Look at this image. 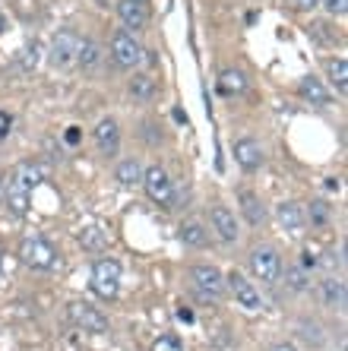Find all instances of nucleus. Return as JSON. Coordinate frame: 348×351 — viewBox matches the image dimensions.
Masks as SVG:
<instances>
[{
  "label": "nucleus",
  "instance_id": "obj_1",
  "mask_svg": "<svg viewBox=\"0 0 348 351\" xmlns=\"http://www.w3.org/2000/svg\"><path fill=\"white\" fill-rule=\"evenodd\" d=\"M19 260H23L29 269H38V272H51L60 266V254H57L45 237H25L23 247H19Z\"/></svg>",
  "mask_w": 348,
  "mask_h": 351
},
{
  "label": "nucleus",
  "instance_id": "obj_2",
  "mask_svg": "<svg viewBox=\"0 0 348 351\" xmlns=\"http://www.w3.org/2000/svg\"><path fill=\"white\" fill-rule=\"evenodd\" d=\"M143 187H146V196L155 206L174 209V180L168 178V171H165L162 165H152V168L143 171Z\"/></svg>",
  "mask_w": 348,
  "mask_h": 351
},
{
  "label": "nucleus",
  "instance_id": "obj_3",
  "mask_svg": "<svg viewBox=\"0 0 348 351\" xmlns=\"http://www.w3.org/2000/svg\"><path fill=\"white\" fill-rule=\"evenodd\" d=\"M143 54H146V51H143V45L133 38V32L117 29V32L111 35V58L121 70H137V66L143 64Z\"/></svg>",
  "mask_w": 348,
  "mask_h": 351
},
{
  "label": "nucleus",
  "instance_id": "obj_4",
  "mask_svg": "<svg viewBox=\"0 0 348 351\" xmlns=\"http://www.w3.org/2000/svg\"><path fill=\"white\" fill-rule=\"evenodd\" d=\"M190 282H194V291L200 294L202 301H222V294H225V276L216 266H209V263L194 266L190 269Z\"/></svg>",
  "mask_w": 348,
  "mask_h": 351
},
{
  "label": "nucleus",
  "instance_id": "obj_5",
  "mask_svg": "<svg viewBox=\"0 0 348 351\" xmlns=\"http://www.w3.org/2000/svg\"><path fill=\"white\" fill-rule=\"evenodd\" d=\"M92 288H95L102 298H117V288H121V263L111 260V256H102V260L92 263Z\"/></svg>",
  "mask_w": 348,
  "mask_h": 351
},
{
  "label": "nucleus",
  "instance_id": "obj_6",
  "mask_svg": "<svg viewBox=\"0 0 348 351\" xmlns=\"http://www.w3.org/2000/svg\"><path fill=\"white\" fill-rule=\"evenodd\" d=\"M251 272L266 282V285H275L282 278V256L275 247H253L251 250Z\"/></svg>",
  "mask_w": 348,
  "mask_h": 351
},
{
  "label": "nucleus",
  "instance_id": "obj_7",
  "mask_svg": "<svg viewBox=\"0 0 348 351\" xmlns=\"http://www.w3.org/2000/svg\"><path fill=\"white\" fill-rule=\"evenodd\" d=\"M70 319H73L82 332H92V335H108L111 332L105 313L98 311V307H92V304H86V301L70 304Z\"/></svg>",
  "mask_w": 348,
  "mask_h": 351
},
{
  "label": "nucleus",
  "instance_id": "obj_8",
  "mask_svg": "<svg viewBox=\"0 0 348 351\" xmlns=\"http://www.w3.org/2000/svg\"><path fill=\"white\" fill-rule=\"evenodd\" d=\"M76 51H80V35L73 29H60L51 41V64L57 70H64V66L76 64Z\"/></svg>",
  "mask_w": 348,
  "mask_h": 351
},
{
  "label": "nucleus",
  "instance_id": "obj_9",
  "mask_svg": "<svg viewBox=\"0 0 348 351\" xmlns=\"http://www.w3.org/2000/svg\"><path fill=\"white\" fill-rule=\"evenodd\" d=\"M95 149L102 158H114L121 152V127L114 117H102L95 127Z\"/></svg>",
  "mask_w": 348,
  "mask_h": 351
},
{
  "label": "nucleus",
  "instance_id": "obj_10",
  "mask_svg": "<svg viewBox=\"0 0 348 351\" xmlns=\"http://www.w3.org/2000/svg\"><path fill=\"white\" fill-rule=\"evenodd\" d=\"M225 288H231L235 301L241 304L244 311H259V307H263V298H259L257 285H253V282H247L241 272H231V276L225 278Z\"/></svg>",
  "mask_w": 348,
  "mask_h": 351
},
{
  "label": "nucleus",
  "instance_id": "obj_11",
  "mask_svg": "<svg viewBox=\"0 0 348 351\" xmlns=\"http://www.w3.org/2000/svg\"><path fill=\"white\" fill-rule=\"evenodd\" d=\"M231 156H235V162L241 165L247 174H253V171H259V168H263V149H259V143H257V139H251V136L235 139Z\"/></svg>",
  "mask_w": 348,
  "mask_h": 351
},
{
  "label": "nucleus",
  "instance_id": "obj_12",
  "mask_svg": "<svg viewBox=\"0 0 348 351\" xmlns=\"http://www.w3.org/2000/svg\"><path fill=\"white\" fill-rule=\"evenodd\" d=\"M209 225H212V231L225 241V244H235L237 237H241V228H237L235 213H231V209H225V206H212Z\"/></svg>",
  "mask_w": 348,
  "mask_h": 351
},
{
  "label": "nucleus",
  "instance_id": "obj_13",
  "mask_svg": "<svg viewBox=\"0 0 348 351\" xmlns=\"http://www.w3.org/2000/svg\"><path fill=\"white\" fill-rule=\"evenodd\" d=\"M3 203H7V209L13 215H19V219L29 213V187H25L16 174L7 178V184H3Z\"/></svg>",
  "mask_w": 348,
  "mask_h": 351
},
{
  "label": "nucleus",
  "instance_id": "obj_14",
  "mask_svg": "<svg viewBox=\"0 0 348 351\" xmlns=\"http://www.w3.org/2000/svg\"><path fill=\"white\" fill-rule=\"evenodd\" d=\"M117 16H121L124 29H130V32H143V29L149 25V7L133 3V0H117Z\"/></svg>",
  "mask_w": 348,
  "mask_h": 351
},
{
  "label": "nucleus",
  "instance_id": "obj_15",
  "mask_svg": "<svg viewBox=\"0 0 348 351\" xmlns=\"http://www.w3.org/2000/svg\"><path fill=\"white\" fill-rule=\"evenodd\" d=\"M279 225H282L288 234H304V228H308V215H304V206L294 203V199H288V203H279Z\"/></svg>",
  "mask_w": 348,
  "mask_h": 351
},
{
  "label": "nucleus",
  "instance_id": "obj_16",
  "mask_svg": "<svg viewBox=\"0 0 348 351\" xmlns=\"http://www.w3.org/2000/svg\"><path fill=\"white\" fill-rule=\"evenodd\" d=\"M298 95L314 108H329L332 105L329 89H326L323 80H316V76H304V80L298 82Z\"/></svg>",
  "mask_w": 348,
  "mask_h": 351
},
{
  "label": "nucleus",
  "instance_id": "obj_17",
  "mask_svg": "<svg viewBox=\"0 0 348 351\" xmlns=\"http://www.w3.org/2000/svg\"><path fill=\"white\" fill-rule=\"evenodd\" d=\"M237 203H241V213H244V219H247V225L259 228V225L266 221V206H263V199H259L253 190H241V193H237Z\"/></svg>",
  "mask_w": 348,
  "mask_h": 351
},
{
  "label": "nucleus",
  "instance_id": "obj_18",
  "mask_svg": "<svg viewBox=\"0 0 348 351\" xmlns=\"http://www.w3.org/2000/svg\"><path fill=\"white\" fill-rule=\"evenodd\" d=\"M320 298H323L326 307L342 311V307H345V282H342V278H336V276L323 278V282H320Z\"/></svg>",
  "mask_w": 348,
  "mask_h": 351
},
{
  "label": "nucleus",
  "instance_id": "obj_19",
  "mask_svg": "<svg viewBox=\"0 0 348 351\" xmlns=\"http://www.w3.org/2000/svg\"><path fill=\"white\" fill-rule=\"evenodd\" d=\"M178 237H181V244L196 247V250L209 244V231H206V225H202V221H184V225H181V231H178Z\"/></svg>",
  "mask_w": 348,
  "mask_h": 351
},
{
  "label": "nucleus",
  "instance_id": "obj_20",
  "mask_svg": "<svg viewBox=\"0 0 348 351\" xmlns=\"http://www.w3.org/2000/svg\"><path fill=\"white\" fill-rule=\"evenodd\" d=\"M155 92H159V86H155L152 76L137 73L133 80H130V98H137L139 105H149V101L155 98Z\"/></svg>",
  "mask_w": 348,
  "mask_h": 351
},
{
  "label": "nucleus",
  "instance_id": "obj_21",
  "mask_svg": "<svg viewBox=\"0 0 348 351\" xmlns=\"http://www.w3.org/2000/svg\"><path fill=\"white\" fill-rule=\"evenodd\" d=\"M76 64L82 70H95L102 64V45L95 38H80V51H76Z\"/></svg>",
  "mask_w": 348,
  "mask_h": 351
},
{
  "label": "nucleus",
  "instance_id": "obj_22",
  "mask_svg": "<svg viewBox=\"0 0 348 351\" xmlns=\"http://www.w3.org/2000/svg\"><path fill=\"white\" fill-rule=\"evenodd\" d=\"M326 76H329V82L336 86V92L345 98L348 95V60L345 58L326 60Z\"/></svg>",
  "mask_w": 348,
  "mask_h": 351
},
{
  "label": "nucleus",
  "instance_id": "obj_23",
  "mask_svg": "<svg viewBox=\"0 0 348 351\" xmlns=\"http://www.w3.org/2000/svg\"><path fill=\"white\" fill-rule=\"evenodd\" d=\"M143 165L137 162V158H124L121 165H117V171H114V178L121 180L124 187H137V184H143Z\"/></svg>",
  "mask_w": 348,
  "mask_h": 351
},
{
  "label": "nucleus",
  "instance_id": "obj_24",
  "mask_svg": "<svg viewBox=\"0 0 348 351\" xmlns=\"http://www.w3.org/2000/svg\"><path fill=\"white\" fill-rule=\"evenodd\" d=\"M219 89H222V95H241L244 89H247V76L241 73V70H222L219 73Z\"/></svg>",
  "mask_w": 348,
  "mask_h": 351
},
{
  "label": "nucleus",
  "instance_id": "obj_25",
  "mask_svg": "<svg viewBox=\"0 0 348 351\" xmlns=\"http://www.w3.org/2000/svg\"><path fill=\"white\" fill-rule=\"evenodd\" d=\"M16 178L23 180L29 190H35L41 180H48V168H41L38 162H23V165L16 168Z\"/></svg>",
  "mask_w": 348,
  "mask_h": 351
},
{
  "label": "nucleus",
  "instance_id": "obj_26",
  "mask_svg": "<svg viewBox=\"0 0 348 351\" xmlns=\"http://www.w3.org/2000/svg\"><path fill=\"white\" fill-rule=\"evenodd\" d=\"M80 244L86 247V250H92V254H102V250L108 247V234L102 228H95V225H92V228H86L80 234Z\"/></svg>",
  "mask_w": 348,
  "mask_h": 351
},
{
  "label": "nucleus",
  "instance_id": "obj_27",
  "mask_svg": "<svg viewBox=\"0 0 348 351\" xmlns=\"http://www.w3.org/2000/svg\"><path fill=\"white\" fill-rule=\"evenodd\" d=\"M285 285L292 288V291H308V285H310L308 269L304 266H288L285 269Z\"/></svg>",
  "mask_w": 348,
  "mask_h": 351
},
{
  "label": "nucleus",
  "instance_id": "obj_28",
  "mask_svg": "<svg viewBox=\"0 0 348 351\" xmlns=\"http://www.w3.org/2000/svg\"><path fill=\"white\" fill-rule=\"evenodd\" d=\"M304 215H308L310 225H316V228H326V225H329V219H332V209L323 203V199H316V203H310V209Z\"/></svg>",
  "mask_w": 348,
  "mask_h": 351
},
{
  "label": "nucleus",
  "instance_id": "obj_29",
  "mask_svg": "<svg viewBox=\"0 0 348 351\" xmlns=\"http://www.w3.org/2000/svg\"><path fill=\"white\" fill-rule=\"evenodd\" d=\"M298 335L308 345H314V348H320V345H323V329L316 326L314 319H301V323H298Z\"/></svg>",
  "mask_w": 348,
  "mask_h": 351
},
{
  "label": "nucleus",
  "instance_id": "obj_30",
  "mask_svg": "<svg viewBox=\"0 0 348 351\" xmlns=\"http://www.w3.org/2000/svg\"><path fill=\"white\" fill-rule=\"evenodd\" d=\"M143 139H146V146H159V143H162V127H159V123L155 121H146L143 123Z\"/></svg>",
  "mask_w": 348,
  "mask_h": 351
},
{
  "label": "nucleus",
  "instance_id": "obj_31",
  "mask_svg": "<svg viewBox=\"0 0 348 351\" xmlns=\"http://www.w3.org/2000/svg\"><path fill=\"white\" fill-rule=\"evenodd\" d=\"M320 7H323L332 19H336V16L342 19V16L348 13V0H320Z\"/></svg>",
  "mask_w": 348,
  "mask_h": 351
},
{
  "label": "nucleus",
  "instance_id": "obj_32",
  "mask_svg": "<svg viewBox=\"0 0 348 351\" xmlns=\"http://www.w3.org/2000/svg\"><path fill=\"white\" fill-rule=\"evenodd\" d=\"M308 32L314 35L316 41H329V45H332V41H336V38H339V35H336V32H329V25H326V23H314V25H310V29H308Z\"/></svg>",
  "mask_w": 348,
  "mask_h": 351
},
{
  "label": "nucleus",
  "instance_id": "obj_33",
  "mask_svg": "<svg viewBox=\"0 0 348 351\" xmlns=\"http://www.w3.org/2000/svg\"><path fill=\"white\" fill-rule=\"evenodd\" d=\"M288 10H294V13H310V10L320 7V0H282Z\"/></svg>",
  "mask_w": 348,
  "mask_h": 351
},
{
  "label": "nucleus",
  "instance_id": "obj_34",
  "mask_svg": "<svg viewBox=\"0 0 348 351\" xmlns=\"http://www.w3.org/2000/svg\"><path fill=\"white\" fill-rule=\"evenodd\" d=\"M152 351H184V348H181V342L174 335H162V339L152 345Z\"/></svg>",
  "mask_w": 348,
  "mask_h": 351
},
{
  "label": "nucleus",
  "instance_id": "obj_35",
  "mask_svg": "<svg viewBox=\"0 0 348 351\" xmlns=\"http://www.w3.org/2000/svg\"><path fill=\"white\" fill-rule=\"evenodd\" d=\"M35 64H38V45L32 41V45L23 51V66H25V70H32Z\"/></svg>",
  "mask_w": 348,
  "mask_h": 351
},
{
  "label": "nucleus",
  "instance_id": "obj_36",
  "mask_svg": "<svg viewBox=\"0 0 348 351\" xmlns=\"http://www.w3.org/2000/svg\"><path fill=\"white\" fill-rule=\"evenodd\" d=\"M316 263H320V260H316V254H314V250H310V247H308V250L301 254V266H304V269H314Z\"/></svg>",
  "mask_w": 348,
  "mask_h": 351
},
{
  "label": "nucleus",
  "instance_id": "obj_37",
  "mask_svg": "<svg viewBox=\"0 0 348 351\" xmlns=\"http://www.w3.org/2000/svg\"><path fill=\"white\" fill-rule=\"evenodd\" d=\"M10 127H13V117H10L7 111H0V139L10 133Z\"/></svg>",
  "mask_w": 348,
  "mask_h": 351
},
{
  "label": "nucleus",
  "instance_id": "obj_38",
  "mask_svg": "<svg viewBox=\"0 0 348 351\" xmlns=\"http://www.w3.org/2000/svg\"><path fill=\"white\" fill-rule=\"evenodd\" d=\"M67 143H70V146L80 143V127H70V130H67Z\"/></svg>",
  "mask_w": 348,
  "mask_h": 351
},
{
  "label": "nucleus",
  "instance_id": "obj_39",
  "mask_svg": "<svg viewBox=\"0 0 348 351\" xmlns=\"http://www.w3.org/2000/svg\"><path fill=\"white\" fill-rule=\"evenodd\" d=\"M269 351H298V348H294L292 342H279V345H272V348H269Z\"/></svg>",
  "mask_w": 348,
  "mask_h": 351
},
{
  "label": "nucleus",
  "instance_id": "obj_40",
  "mask_svg": "<svg viewBox=\"0 0 348 351\" xmlns=\"http://www.w3.org/2000/svg\"><path fill=\"white\" fill-rule=\"evenodd\" d=\"M0 32H7V13L0 10Z\"/></svg>",
  "mask_w": 348,
  "mask_h": 351
},
{
  "label": "nucleus",
  "instance_id": "obj_41",
  "mask_svg": "<svg viewBox=\"0 0 348 351\" xmlns=\"http://www.w3.org/2000/svg\"><path fill=\"white\" fill-rule=\"evenodd\" d=\"M133 3H143V7H149V0H133Z\"/></svg>",
  "mask_w": 348,
  "mask_h": 351
},
{
  "label": "nucleus",
  "instance_id": "obj_42",
  "mask_svg": "<svg viewBox=\"0 0 348 351\" xmlns=\"http://www.w3.org/2000/svg\"><path fill=\"white\" fill-rule=\"evenodd\" d=\"M95 3H98V7H108V0H95Z\"/></svg>",
  "mask_w": 348,
  "mask_h": 351
}]
</instances>
